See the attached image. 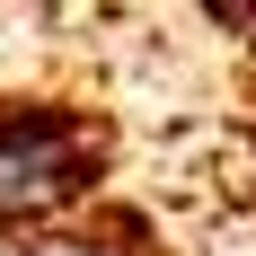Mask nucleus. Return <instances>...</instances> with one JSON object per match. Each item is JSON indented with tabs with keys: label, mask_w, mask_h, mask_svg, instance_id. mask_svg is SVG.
Here are the masks:
<instances>
[{
	"label": "nucleus",
	"mask_w": 256,
	"mask_h": 256,
	"mask_svg": "<svg viewBox=\"0 0 256 256\" xmlns=\"http://www.w3.org/2000/svg\"><path fill=\"white\" fill-rule=\"evenodd\" d=\"M106 177H115L106 106L53 98V88L0 98V248L106 204Z\"/></svg>",
	"instance_id": "obj_1"
}]
</instances>
